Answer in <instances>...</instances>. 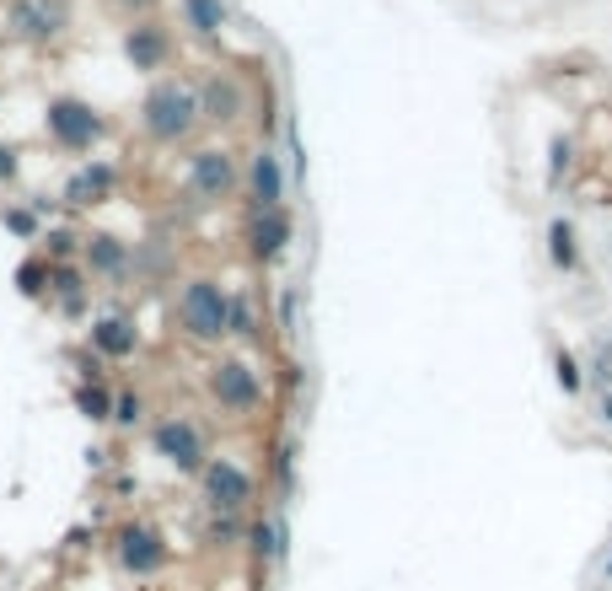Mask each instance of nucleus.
I'll use <instances>...</instances> for the list:
<instances>
[{
  "instance_id": "nucleus-22",
  "label": "nucleus",
  "mask_w": 612,
  "mask_h": 591,
  "mask_svg": "<svg viewBox=\"0 0 612 591\" xmlns=\"http://www.w3.org/2000/svg\"><path fill=\"white\" fill-rule=\"evenodd\" d=\"M549 264H553V269H564V275H570V269L581 264V243H575V226H570L564 216L549 220Z\"/></svg>"
},
{
  "instance_id": "nucleus-18",
  "label": "nucleus",
  "mask_w": 612,
  "mask_h": 591,
  "mask_svg": "<svg viewBox=\"0 0 612 591\" xmlns=\"http://www.w3.org/2000/svg\"><path fill=\"white\" fill-rule=\"evenodd\" d=\"M178 17L199 43H215L220 32L231 28V6L226 0H178Z\"/></svg>"
},
{
  "instance_id": "nucleus-24",
  "label": "nucleus",
  "mask_w": 612,
  "mask_h": 591,
  "mask_svg": "<svg viewBox=\"0 0 612 591\" xmlns=\"http://www.w3.org/2000/svg\"><path fill=\"white\" fill-rule=\"evenodd\" d=\"M0 226H6L11 237H22V243H38V237H43V220H38L32 205H6V210H0Z\"/></svg>"
},
{
  "instance_id": "nucleus-25",
  "label": "nucleus",
  "mask_w": 612,
  "mask_h": 591,
  "mask_svg": "<svg viewBox=\"0 0 612 591\" xmlns=\"http://www.w3.org/2000/svg\"><path fill=\"white\" fill-rule=\"evenodd\" d=\"M17 290H22L28 302L49 296V258H43V253H38V258H28V264L17 269Z\"/></svg>"
},
{
  "instance_id": "nucleus-23",
  "label": "nucleus",
  "mask_w": 612,
  "mask_h": 591,
  "mask_svg": "<svg viewBox=\"0 0 612 591\" xmlns=\"http://www.w3.org/2000/svg\"><path fill=\"white\" fill-rule=\"evenodd\" d=\"M243 538H247L243 516H220V511H210V516H205V543H215V549H237Z\"/></svg>"
},
{
  "instance_id": "nucleus-10",
  "label": "nucleus",
  "mask_w": 612,
  "mask_h": 591,
  "mask_svg": "<svg viewBox=\"0 0 612 591\" xmlns=\"http://www.w3.org/2000/svg\"><path fill=\"white\" fill-rule=\"evenodd\" d=\"M70 28V6L65 0H11L6 6V32L22 43H60Z\"/></svg>"
},
{
  "instance_id": "nucleus-29",
  "label": "nucleus",
  "mask_w": 612,
  "mask_h": 591,
  "mask_svg": "<svg viewBox=\"0 0 612 591\" xmlns=\"http://www.w3.org/2000/svg\"><path fill=\"white\" fill-rule=\"evenodd\" d=\"M570 161H575V140H570V135H559V140H553V178H559V173H570Z\"/></svg>"
},
{
  "instance_id": "nucleus-3",
  "label": "nucleus",
  "mask_w": 612,
  "mask_h": 591,
  "mask_svg": "<svg viewBox=\"0 0 612 591\" xmlns=\"http://www.w3.org/2000/svg\"><path fill=\"white\" fill-rule=\"evenodd\" d=\"M205 393H210V404L220 408V414L247 420V414L264 408V376H258V366L243 361V355H220L210 372H205Z\"/></svg>"
},
{
  "instance_id": "nucleus-31",
  "label": "nucleus",
  "mask_w": 612,
  "mask_h": 591,
  "mask_svg": "<svg viewBox=\"0 0 612 591\" xmlns=\"http://www.w3.org/2000/svg\"><path fill=\"white\" fill-rule=\"evenodd\" d=\"M275 473H279V484H290V479H296V446H290V441L275 452Z\"/></svg>"
},
{
  "instance_id": "nucleus-14",
  "label": "nucleus",
  "mask_w": 612,
  "mask_h": 591,
  "mask_svg": "<svg viewBox=\"0 0 612 591\" xmlns=\"http://www.w3.org/2000/svg\"><path fill=\"white\" fill-rule=\"evenodd\" d=\"M81 269H87V280H129L135 275V248L113 232H87L81 237Z\"/></svg>"
},
{
  "instance_id": "nucleus-1",
  "label": "nucleus",
  "mask_w": 612,
  "mask_h": 591,
  "mask_svg": "<svg viewBox=\"0 0 612 591\" xmlns=\"http://www.w3.org/2000/svg\"><path fill=\"white\" fill-rule=\"evenodd\" d=\"M140 135L161 146V151H172V146H188L194 135H199V97H194V81L184 76H156L146 97H140Z\"/></svg>"
},
{
  "instance_id": "nucleus-28",
  "label": "nucleus",
  "mask_w": 612,
  "mask_h": 591,
  "mask_svg": "<svg viewBox=\"0 0 612 591\" xmlns=\"http://www.w3.org/2000/svg\"><path fill=\"white\" fill-rule=\"evenodd\" d=\"M553 376H559V387H564V393H581V361H575V355H570V349H559V355H553Z\"/></svg>"
},
{
  "instance_id": "nucleus-30",
  "label": "nucleus",
  "mask_w": 612,
  "mask_h": 591,
  "mask_svg": "<svg viewBox=\"0 0 612 591\" xmlns=\"http://www.w3.org/2000/svg\"><path fill=\"white\" fill-rule=\"evenodd\" d=\"M108 6H113V11H124L129 22H140V17H151L161 0H108Z\"/></svg>"
},
{
  "instance_id": "nucleus-5",
  "label": "nucleus",
  "mask_w": 612,
  "mask_h": 591,
  "mask_svg": "<svg viewBox=\"0 0 612 591\" xmlns=\"http://www.w3.org/2000/svg\"><path fill=\"white\" fill-rule=\"evenodd\" d=\"M151 452L172 467V473H184V479H199L205 463L215 457L210 441H205V431H199L188 414H167V420H156V425H151Z\"/></svg>"
},
{
  "instance_id": "nucleus-12",
  "label": "nucleus",
  "mask_w": 612,
  "mask_h": 591,
  "mask_svg": "<svg viewBox=\"0 0 612 591\" xmlns=\"http://www.w3.org/2000/svg\"><path fill=\"white\" fill-rule=\"evenodd\" d=\"M243 243H247V258H253V264H279V258L290 253V243H296V220H290L285 205H275V210H253Z\"/></svg>"
},
{
  "instance_id": "nucleus-26",
  "label": "nucleus",
  "mask_w": 612,
  "mask_h": 591,
  "mask_svg": "<svg viewBox=\"0 0 612 591\" xmlns=\"http://www.w3.org/2000/svg\"><path fill=\"white\" fill-rule=\"evenodd\" d=\"M43 258H49V264H70V258H81V237L65 232V226L43 232Z\"/></svg>"
},
{
  "instance_id": "nucleus-27",
  "label": "nucleus",
  "mask_w": 612,
  "mask_h": 591,
  "mask_svg": "<svg viewBox=\"0 0 612 591\" xmlns=\"http://www.w3.org/2000/svg\"><path fill=\"white\" fill-rule=\"evenodd\" d=\"M108 425H119V431L146 425V398H140V393H119V398H113V420H108Z\"/></svg>"
},
{
  "instance_id": "nucleus-2",
  "label": "nucleus",
  "mask_w": 612,
  "mask_h": 591,
  "mask_svg": "<svg viewBox=\"0 0 612 591\" xmlns=\"http://www.w3.org/2000/svg\"><path fill=\"white\" fill-rule=\"evenodd\" d=\"M226 312H231V290L215 275H188L178 290V328L188 344H220L226 339Z\"/></svg>"
},
{
  "instance_id": "nucleus-9",
  "label": "nucleus",
  "mask_w": 612,
  "mask_h": 591,
  "mask_svg": "<svg viewBox=\"0 0 612 591\" xmlns=\"http://www.w3.org/2000/svg\"><path fill=\"white\" fill-rule=\"evenodd\" d=\"M113 560H119L124 575H135V581H151L167 570L172 560V549H167V538L151 528V522H124L113 532Z\"/></svg>"
},
{
  "instance_id": "nucleus-16",
  "label": "nucleus",
  "mask_w": 612,
  "mask_h": 591,
  "mask_svg": "<svg viewBox=\"0 0 612 591\" xmlns=\"http://www.w3.org/2000/svg\"><path fill=\"white\" fill-rule=\"evenodd\" d=\"M87 344H92V355H102V361H135V349H140V328H135V317L108 312V317H97L92 323Z\"/></svg>"
},
{
  "instance_id": "nucleus-11",
  "label": "nucleus",
  "mask_w": 612,
  "mask_h": 591,
  "mask_svg": "<svg viewBox=\"0 0 612 591\" xmlns=\"http://www.w3.org/2000/svg\"><path fill=\"white\" fill-rule=\"evenodd\" d=\"M243 188H247V205H253V210H275V205H285V194H290L285 156H279L275 146H258L243 167Z\"/></svg>"
},
{
  "instance_id": "nucleus-7",
  "label": "nucleus",
  "mask_w": 612,
  "mask_h": 591,
  "mask_svg": "<svg viewBox=\"0 0 612 591\" xmlns=\"http://www.w3.org/2000/svg\"><path fill=\"white\" fill-rule=\"evenodd\" d=\"M199 495H205V505L220 511V516H247L253 500H258V479H253L237 457H210L205 473H199Z\"/></svg>"
},
{
  "instance_id": "nucleus-33",
  "label": "nucleus",
  "mask_w": 612,
  "mask_h": 591,
  "mask_svg": "<svg viewBox=\"0 0 612 591\" xmlns=\"http://www.w3.org/2000/svg\"><path fill=\"white\" fill-rule=\"evenodd\" d=\"M602 420L612 425V393H602Z\"/></svg>"
},
{
  "instance_id": "nucleus-21",
  "label": "nucleus",
  "mask_w": 612,
  "mask_h": 591,
  "mask_svg": "<svg viewBox=\"0 0 612 591\" xmlns=\"http://www.w3.org/2000/svg\"><path fill=\"white\" fill-rule=\"evenodd\" d=\"M113 398H119V393H108L102 376H97V382H76V414L92 420V425H108V420H113Z\"/></svg>"
},
{
  "instance_id": "nucleus-19",
  "label": "nucleus",
  "mask_w": 612,
  "mask_h": 591,
  "mask_svg": "<svg viewBox=\"0 0 612 591\" xmlns=\"http://www.w3.org/2000/svg\"><path fill=\"white\" fill-rule=\"evenodd\" d=\"M226 339L237 344H264V317H258V302L231 290V312H226Z\"/></svg>"
},
{
  "instance_id": "nucleus-4",
  "label": "nucleus",
  "mask_w": 612,
  "mask_h": 591,
  "mask_svg": "<svg viewBox=\"0 0 612 591\" xmlns=\"http://www.w3.org/2000/svg\"><path fill=\"white\" fill-rule=\"evenodd\" d=\"M43 135H49L60 151L81 156V151H92L97 140L108 135V119L97 114L87 97L60 92V97H49V102H43Z\"/></svg>"
},
{
  "instance_id": "nucleus-8",
  "label": "nucleus",
  "mask_w": 612,
  "mask_h": 591,
  "mask_svg": "<svg viewBox=\"0 0 612 591\" xmlns=\"http://www.w3.org/2000/svg\"><path fill=\"white\" fill-rule=\"evenodd\" d=\"M194 97H199V119L215 129L243 125L247 114H253V92H247V81L237 70H205L194 81Z\"/></svg>"
},
{
  "instance_id": "nucleus-15",
  "label": "nucleus",
  "mask_w": 612,
  "mask_h": 591,
  "mask_svg": "<svg viewBox=\"0 0 612 591\" xmlns=\"http://www.w3.org/2000/svg\"><path fill=\"white\" fill-rule=\"evenodd\" d=\"M113 188H119V167H113V161H81V167L65 178L60 199L70 210H92L102 199H113Z\"/></svg>"
},
{
  "instance_id": "nucleus-20",
  "label": "nucleus",
  "mask_w": 612,
  "mask_h": 591,
  "mask_svg": "<svg viewBox=\"0 0 612 591\" xmlns=\"http://www.w3.org/2000/svg\"><path fill=\"white\" fill-rule=\"evenodd\" d=\"M247 549H253V560L264 564H279L285 560V528H279L275 516H258V522H247Z\"/></svg>"
},
{
  "instance_id": "nucleus-17",
  "label": "nucleus",
  "mask_w": 612,
  "mask_h": 591,
  "mask_svg": "<svg viewBox=\"0 0 612 591\" xmlns=\"http://www.w3.org/2000/svg\"><path fill=\"white\" fill-rule=\"evenodd\" d=\"M49 296L65 317H81L87 312V296H92V280L81 264H49Z\"/></svg>"
},
{
  "instance_id": "nucleus-32",
  "label": "nucleus",
  "mask_w": 612,
  "mask_h": 591,
  "mask_svg": "<svg viewBox=\"0 0 612 591\" xmlns=\"http://www.w3.org/2000/svg\"><path fill=\"white\" fill-rule=\"evenodd\" d=\"M22 173V161H17V146L11 140H0V184H11Z\"/></svg>"
},
{
  "instance_id": "nucleus-13",
  "label": "nucleus",
  "mask_w": 612,
  "mask_h": 591,
  "mask_svg": "<svg viewBox=\"0 0 612 591\" xmlns=\"http://www.w3.org/2000/svg\"><path fill=\"white\" fill-rule=\"evenodd\" d=\"M172 32L167 22H156V17H140V22H129L124 28V60L135 65L140 76H161L167 65H172Z\"/></svg>"
},
{
  "instance_id": "nucleus-6",
  "label": "nucleus",
  "mask_w": 612,
  "mask_h": 591,
  "mask_svg": "<svg viewBox=\"0 0 612 591\" xmlns=\"http://www.w3.org/2000/svg\"><path fill=\"white\" fill-rule=\"evenodd\" d=\"M184 188L194 205H220L243 188V167H237V151L226 146H199L188 156V173H184Z\"/></svg>"
}]
</instances>
